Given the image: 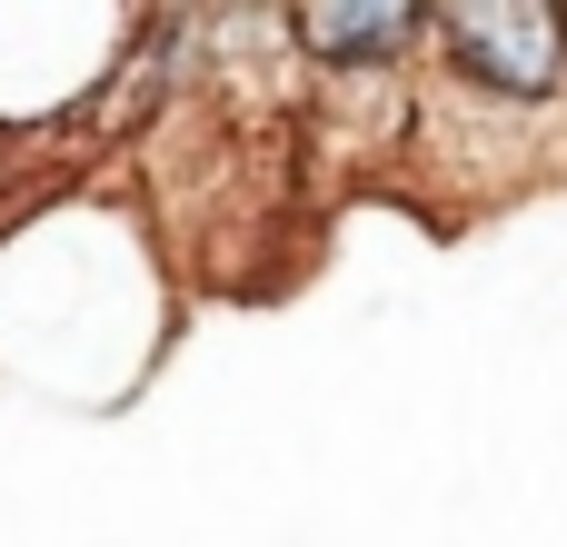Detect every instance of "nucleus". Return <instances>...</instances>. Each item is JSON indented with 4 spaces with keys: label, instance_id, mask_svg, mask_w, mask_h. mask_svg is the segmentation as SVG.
Here are the masks:
<instances>
[{
    "label": "nucleus",
    "instance_id": "f03ea898",
    "mask_svg": "<svg viewBox=\"0 0 567 547\" xmlns=\"http://www.w3.org/2000/svg\"><path fill=\"white\" fill-rule=\"evenodd\" d=\"M409 30H419V10H299V40L329 70H389Z\"/></svg>",
    "mask_w": 567,
    "mask_h": 547
},
{
    "label": "nucleus",
    "instance_id": "f257e3e1",
    "mask_svg": "<svg viewBox=\"0 0 567 547\" xmlns=\"http://www.w3.org/2000/svg\"><path fill=\"white\" fill-rule=\"evenodd\" d=\"M439 40H449V70L468 90H498V100H538V90H558V70H567V10H548V0L439 10Z\"/></svg>",
    "mask_w": 567,
    "mask_h": 547
}]
</instances>
